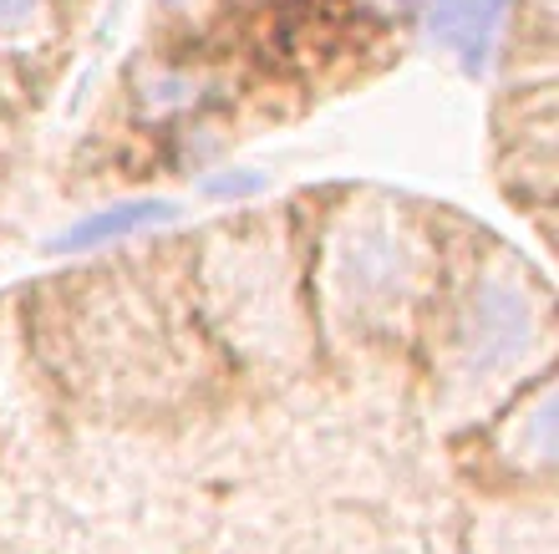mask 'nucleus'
<instances>
[{
	"instance_id": "7",
	"label": "nucleus",
	"mask_w": 559,
	"mask_h": 554,
	"mask_svg": "<svg viewBox=\"0 0 559 554\" xmlns=\"http://www.w3.org/2000/svg\"><path fill=\"white\" fill-rule=\"evenodd\" d=\"M36 11H41V0H0V31L26 26Z\"/></svg>"
},
{
	"instance_id": "4",
	"label": "nucleus",
	"mask_w": 559,
	"mask_h": 554,
	"mask_svg": "<svg viewBox=\"0 0 559 554\" xmlns=\"http://www.w3.org/2000/svg\"><path fill=\"white\" fill-rule=\"evenodd\" d=\"M499 448L519 479L555 468V392H549V381H539V392L530 402H519V412L499 433Z\"/></svg>"
},
{
	"instance_id": "3",
	"label": "nucleus",
	"mask_w": 559,
	"mask_h": 554,
	"mask_svg": "<svg viewBox=\"0 0 559 554\" xmlns=\"http://www.w3.org/2000/svg\"><path fill=\"white\" fill-rule=\"evenodd\" d=\"M427 31L453 51L468 72H478L499 42V26L509 15V0H432L427 5Z\"/></svg>"
},
{
	"instance_id": "5",
	"label": "nucleus",
	"mask_w": 559,
	"mask_h": 554,
	"mask_svg": "<svg viewBox=\"0 0 559 554\" xmlns=\"http://www.w3.org/2000/svg\"><path fill=\"white\" fill-rule=\"evenodd\" d=\"M473 554H555V514L549 504H514L488 514L473 529Z\"/></svg>"
},
{
	"instance_id": "8",
	"label": "nucleus",
	"mask_w": 559,
	"mask_h": 554,
	"mask_svg": "<svg viewBox=\"0 0 559 554\" xmlns=\"http://www.w3.org/2000/svg\"><path fill=\"white\" fill-rule=\"evenodd\" d=\"M386 5H397V11H427L432 0H386Z\"/></svg>"
},
{
	"instance_id": "1",
	"label": "nucleus",
	"mask_w": 559,
	"mask_h": 554,
	"mask_svg": "<svg viewBox=\"0 0 559 554\" xmlns=\"http://www.w3.org/2000/svg\"><path fill=\"white\" fill-rule=\"evenodd\" d=\"M545 346V310L519 280L484 275L463 295L453 335H448V397L453 402H493L509 392Z\"/></svg>"
},
{
	"instance_id": "6",
	"label": "nucleus",
	"mask_w": 559,
	"mask_h": 554,
	"mask_svg": "<svg viewBox=\"0 0 559 554\" xmlns=\"http://www.w3.org/2000/svg\"><path fill=\"white\" fill-rule=\"evenodd\" d=\"M174 220V204H163V199H133V204H112L103 214H87L82 224L57 239V249H97V245H112V239H128V234L147 229V224H163Z\"/></svg>"
},
{
	"instance_id": "2",
	"label": "nucleus",
	"mask_w": 559,
	"mask_h": 554,
	"mask_svg": "<svg viewBox=\"0 0 559 554\" xmlns=\"http://www.w3.org/2000/svg\"><path fill=\"white\" fill-rule=\"evenodd\" d=\"M417 255L407 249L397 229L386 224H361L341 239L336 264H331V300H336L356 326L386 321L392 310L413 295Z\"/></svg>"
}]
</instances>
